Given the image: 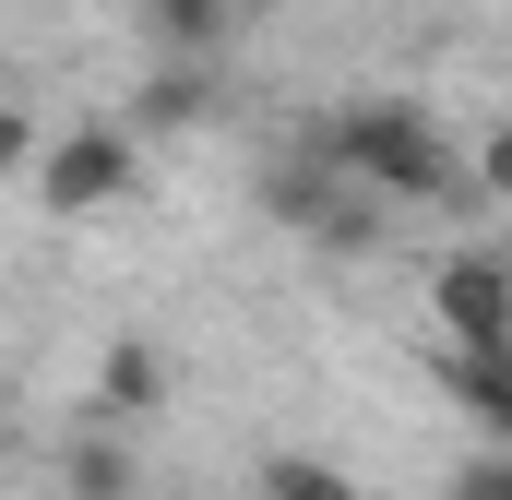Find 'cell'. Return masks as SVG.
Here are the masks:
<instances>
[{
    "instance_id": "cell-1",
    "label": "cell",
    "mask_w": 512,
    "mask_h": 500,
    "mask_svg": "<svg viewBox=\"0 0 512 500\" xmlns=\"http://www.w3.org/2000/svg\"><path fill=\"white\" fill-rule=\"evenodd\" d=\"M310 155H322L346 191H370V203H453V191H465L453 131L429 120L417 96H358V108H334V120L310 131Z\"/></svg>"
},
{
    "instance_id": "cell-2",
    "label": "cell",
    "mask_w": 512,
    "mask_h": 500,
    "mask_svg": "<svg viewBox=\"0 0 512 500\" xmlns=\"http://www.w3.org/2000/svg\"><path fill=\"white\" fill-rule=\"evenodd\" d=\"M131 191H143V155H131L120 120H84V131H60V143H36V203L48 215H108Z\"/></svg>"
},
{
    "instance_id": "cell-3",
    "label": "cell",
    "mask_w": 512,
    "mask_h": 500,
    "mask_svg": "<svg viewBox=\"0 0 512 500\" xmlns=\"http://www.w3.org/2000/svg\"><path fill=\"white\" fill-rule=\"evenodd\" d=\"M429 310H441V334H453L465 358L512 346V274H501V250H453V262L429 274Z\"/></svg>"
},
{
    "instance_id": "cell-4",
    "label": "cell",
    "mask_w": 512,
    "mask_h": 500,
    "mask_svg": "<svg viewBox=\"0 0 512 500\" xmlns=\"http://www.w3.org/2000/svg\"><path fill=\"white\" fill-rule=\"evenodd\" d=\"M96 405H108V417H155V405H167V358H155V334H108V358H96Z\"/></svg>"
},
{
    "instance_id": "cell-5",
    "label": "cell",
    "mask_w": 512,
    "mask_h": 500,
    "mask_svg": "<svg viewBox=\"0 0 512 500\" xmlns=\"http://www.w3.org/2000/svg\"><path fill=\"white\" fill-rule=\"evenodd\" d=\"M203 108H215V72H191V60H167V72H155V84L131 96V155H143V143H167V131H191Z\"/></svg>"
},
{
    "instance_id": "cell-6",
    "label": "cell",
    "mask_w": 512,
    "mask_h": 500,
    "mask_svg": "<svg viewBox=\"0 0 512 500\" xmlns=\"http://www.w3.org/2000/svg\"><path fill=\"white\" fill-rule=\"evenodd\" d=\"M382 227H393V203H370V191H346V179H334V191L310 203V227H298V239L334 250V262H370V250H382Z\"/></svg>"
},
{
    "instance_id": "cell-7",
    "label": "cell",
    "mask_w": 512,
    "mask_h": 500,
    "mask_svg": "<svg viewBox=\"0 0 512 500\" xmlns=\"http://www.w3.org/2000/svg\"><path fill=\"white\" fill-rule=\"evenodd\" d=\"M60 489H72V500H143V465H131L120 429H96V441L60 453Z\"/></svg>"
},
{
    "instance_id": "cell-8",
    "label": "cell",
    "mask_w": 512,
    "mask_h": 500,
    "mask_svg": "<svg viewBox=\"0 0 512 500\" xmlns=\"http://www.w3.org/2000/svg\"><path fill=\"white\" fill-rule=\"evenodd\" d=\"M143 24H155V48H167V60H191V72L227 48V0H143Z\"/></svg>"
},
{
    "instance_id": "cell-9",
    "label": "cell",
    "mask_w": 512,
    "mask_h": 500,
    "mask_svg": "<svg viewBox=\"0 0 512 500\" xmlns=\"http://www.w3.org/2000/svg\"><path fill=\"white\" fill-rule=\"evenodd\" d=\"M441 370H453V393H465V417H477V429H512V346H489V358H465V346H453Z\"/></svg>"
},
{
    "instance_id": "cell-10",
    "label": "cell",
    "mask_w": 512,
    "mask_h": 500,
    "mask_svg": "<svg viewBox=\"0 0 512 500\" xmlns=\"http://www.w3.org/2000/svg\"><path fill=\"white\" fill-rule=\"evenodd\" d=\"M262 500H358V477L322 453H262Z\"/></svg>"
},
{
    "instance_id": "cell-11",
    "label": "cell",
    "mask_w": 512,
    "mask_h": 500,
    "mask_svg": "<svg viewBox=\"0 0 512 500\" xmlns=\"http://www.w3.org/2000/svg\"><path fill=\"white\" fill-rule=\"evenodd\" d=\"M453 500H512V453L489 441V453H465L453 465Z\"/></svg>"
},
{
    "instance_id": "cell-12",
    "label": "cell",
    "mask_w": 512,
    "mask_h": 500,
    "mask_svg": "<svg viewBox=\"0 0 512 500\" xmlns=\"http://www.w3.org/2000/svg\"><path fill=\"white\" fill-rule=\"evenodd\" d=\"M12 167H36V120H24V108H0V179H12Z\"/></svg>"
},
{
    "instance_id": "cell-13",
    "label": "cell",
    "mask_w": 512,
    "mask_h": 500,
    "mask_svg": "<svg viewBox=\"0 0 512 500\" xmlns=\"http://www.w3.org/2000/svg\"><path fill=\"white\" fill-rule=\"evenodd\" d=\"M0 429H12V381H0Z\"/></svg>"
}]
</instances>
